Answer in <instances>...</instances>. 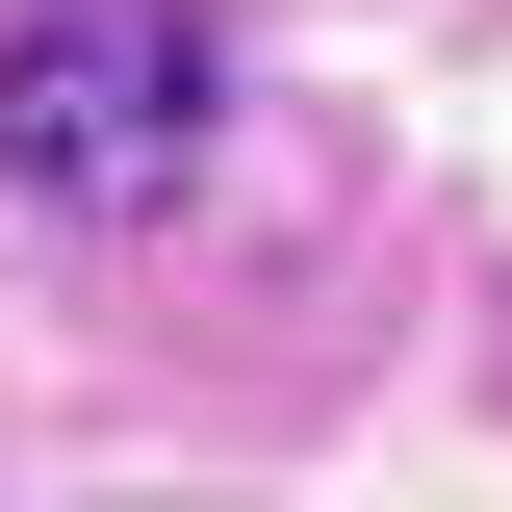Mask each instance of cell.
Masks as SVG:
<instances>
[{
    "instance_id": "cell-1",
    "label": "cell",
    "mask_w": 512,
    "mask_h": 512,
    "mask_svg": "<svg viewBox=\"0 0 512 512\" xmlns=\"http://www.w3.org/2000/svg\"><path fill=\"white\" fill-rule=\"evenodd\" d=\"M205 26L180 0H0V180L26 205H154L205 154Z\"/></svg>"
}]
</instances>
